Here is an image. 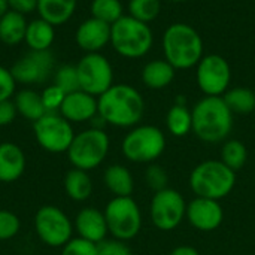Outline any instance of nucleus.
<instances>
[{
  "label": "nucleus",
  "instance_id": "1",
  "mask_svg": "<svg viewBox=\"0 0 255 255\" xmlns=\"http://www.w3.org/2000/svg\"><path fill=\"white\" fill-rule=\"evenodd\" d=\"M145 112L142 94L131 85L114 84L97 97L99 117L114 127H136Z\"/></svg>",
  "mask_w": 255,
  "mask_h": 255
},
{
  "label": "nucleus",
  "instance_id": "2",
  "mask_svg": "<svg viewBox=\"0 0 255 255\" xmlns=\"http://www.w3.org/2000/svg\"><path fill=\"white\" fill-rule=\"evenodd\" d=\"M161 46L164 60L176 70L196 67L205 55L200 33L187 22L170 24L163 33Z\"/></svg>",
  "mask_w": 255,
  "mask_h": 255
},
{
  "label": "nucleus",
  "instance_id": "3",
  "mask_svg": "<svg viewBox=\"0 0 255 255\" xmlns=\"http://www.w3.org/2000/svg\"><path fill=\"white\" fill-rule=\"evenodd\" d=\"M193 131L208 143H218L229 137L233 128V112L223 97L205 96L191 109Z\"/></svg>",
  "mask_w": 255,
  "mask_h": 255
},
{
  "label": "nucleus",
  "instance_id": "4",
  "mask_svg": "<svg viewBox=\"0 0 255 255\" xmlns=\"http://www.w3.org/2000/svg\"><path fill=\"white\" fill-rule=\"evenodd\" d=\"M111 45L124 58H142L152 49L154 33L149 24L124 15L111 25Z\"/></svg>",
  "mask_w": 255,
  "mask_h": 255
},
{
  "label": "nucleus",
  "instance_id": "5",
  "mask_svg": "<svg viewBox=\"0 0 255 255\" xmlns=\"http://www.w3.org/2000/svg\"><path fill=\"white\" fill-rule=\"evenodd\" d=\"M236 173L221 160H206L197 164L190 175V187L197 197L221 200L232 193Z\"/></svg>",
  "mask_w": 255,
  "mask_h": 255
},
{
  "label": "nucleus",
  "instance_id": "6",
  "mask_svg": "<svg viewBox=\"0 0 255 255\" xmlns=\"http://www.w3.org/2000/svg\"><path fill=\"white\" fill-rule=\"evenodd\" d=\"M109 146L111 142L108 133L103 128L91 127L75 134L66 154L73 167L88 172L105 161Z\"/></svg>",
  "mask_w": 255,
  "mask_h": 255
},
{
  "label": "nucleus",
  "instance_id": "7",
  "mask_svg": "<svg viewBox=\"0 0 255 255\" xmlns=\"http://www.w3.org/2000/svg\"><path fill=\"white\" fill-rule=\"evenodd\" d=\"M121 149L133 163H152L164 152L166 137L155 126H136L123 139Z\"/></svg>",
  "mask_w": 255,
  "mask_h": 255
},
{
  "label": "nucleus",
  "instance_id": "8",
  "mask_svg": "<svg viewBox=\"0 0 255 255\" xmlns=\"http://www.w3.org/2000/svg\"><path fill=\"white\" fill-rule=\"evenodd\" d=\"M103 214L112 238L127 242L139 235L142 227V214L139 205L131 199V196L114 197L106 205Z\"/></svg>",
  "mask_w": 255,
  "mask_h": 255
},
{
  "label": "nucleus",
  "instance_id": "9",
  "mask_svg": "<svg viewBox=\"0 0 255 255\" xmlns=\"http://www.w3.org/2000/svg\"><path fill=\"white\" fill-rule=\"evenodd\" d=\"M34 232L42 244L51 248H63L73 236V223L64 211L54 205L37 209L33 220Z\"/></svg>",
  "mask_w": 255,
  "mask_h": 255
},
{
  "label": "nucleus",
  "instance_id": "10",
  "mask_svg": "<svg viewBox=\"0 0 255 255\" xmlns=\"http://www.w3.org/2000/svg\"><path fill=\"white\" fill-rule=\"evenodd\" d=\"M33 133L39 146L51 154L67 152L75 137L72 123L58 112H46L42 118L33 123Z\"/></svg>",
  "mask_w": 255,
  "mask_h": 255
},
{
  "label": "nucleus",
  "instance_id": "11",
  "mask_svg": "<svg viewBox=\"0 0 255 255\" xmlns=\"http://www.w3.org/2000/svg\"><path fill=\"white\" fill-rule=\"evenodd\" d=\"M79 88L94 97L102 96L114 85V69L111 61L100 52L85 54L76 64Z\"/></svg>",
  "mask_w": 255,
  "mask_h": 255
},
{
  "label": "nucleus",
  "instance_id": "12",
  "mask_svg": "<svg viewBox=\"0 0 255 255\" xmlns=\"http://www.w3.org/2000/svg\"><path fill=\"white\" fill-rule=\"evenodd\" d=\"M196 81L205 96L223 97L232 82L230 63L220 54H206L196 66Z\"/></svg>",
  "mask_w": 255,
  "mask_h": 255
},
{
  "label": "nucleus",
  "instance_id": "13",
  "mask_svg": "<svg viewBox=\"0 0 255 255\" xmlns=\"http://www.w3.org/2000/svg\"><path fill=\"white\" fill-rule=\"evenodd\" d=\"M149 214L151 221L157 229L170 232L182 223L187 214V203L179 191L173 188H164L154 194Z\"/></svg>",
  "mask_w": 255,
  "mask_h": 255
},
{
  "label": "nucleus",
  "instance_id": "14",
  "mask_svg": "<svg viewBox=\"0 0 255 255\" xmlns=\"http://www.w3.org/2000/svg\"><path fill=\"white\" fill-rule=\"evenodd\" d=\"M54 55L48 51H30L22 58L15 61L10 67V73L16 84L33 85L42 84L54 69Z\"/></svg>",
  "mask_w": 255,
  "mask_h": 255
},
{
  "label": "nucleus",
  "instance_id": "15",
  "mask_svg": "<svg viewBox=\"0 0 255 255\" xmlns=\"http://www.w3.org/2000/svg\"><path fill=\"white\" fill-rule=\"evenodd\" d=\"M187 220L200 232H212L218 229L224 220V212L218 200L196 197L187 205Z\"/></svg>",
  "mask_w": 255,
  "mask_h": 255
},
{
  "label": "nucleus",
  "instance_id": "16",
  "mask_svg": "<svg viewBox=\"0 0 255 255\" xmlns=\"http://www.w3.org/2000/svg\"><path fill=\"white\" fill-rule=\"evenodd\" d=\"M75 40L87 54L100 52L108 43H111V25L91 16L79 24L75 33Z\"/></svg>",
  "mask_w": 255,
  "mask_h": 255
},
{
  "label": "nucleus",
  "instance_id": "17",
  "mask_svg": "<svg viewBox=\"0 0 255 255\" xmlns=\"http://www.w3.org/2000/svg\"><path fill=\"white\" fill-rule=\"evenodd\" d=\"M73 229L78 238L85 239L93 244H100L102 241L106 239L109 233L105 214L96 208L81 209L75 217Z\"/></svg>",
  "mask_w": 255,
  "mask_h": 255
},
{
  "label": "nucleus",
  "instance_id": "18",
  "mask_svg": "<svg viewBox=\"0 0 255 255\" xmlns=\"http://www.w3.org/2000/svg\"><path fill=\"white\" fill-rule=\"evenodd\" d=\"M69 123H87L97 115V97L78 90L66 94L64 102L58 111Z\"/></svg>",
  "mask_w": 255,
  "mask_h": 255
},
{
  "label": "nucleus",
  "instance_id": "19",
  "mask_svg": "<svg viewBox=\"0 0 255 255\" xmlns=\"http://www.w3.org/2000/svg\"><path fill=\"white\" fill-rule=\"evenodd\" d=\"M25 170V154L12 142L0 143V182L10 184L18 181Z\"/></svg>",
  "mask_w": 255,
  "mask_h": 255
},
{
  "label": "nucleus",
  "instance_id": "20",
  "mask_svg": "<svg viewBox=\"0 0 255 255\" xmlns=\"http://www.w3.org/2000/svg\"><path fill=\"white\" fill-rule=\"evenodd\" d=\"M175 73H176V69L164 58L151 60L143 66L140 78L145 87L151 90H163L173 82Z\"/></svg>",
  "mask_w": 255,
  "mask_h": 255
},
{
  "label": "nucleus",
  "instance_id": "21",
  "mask_svg": "<svg viewBox=\"0 0 255 255\" xmlns=\"http://www.w3.org/2000/svg\"><path fill=\"white\" fill-rule=\"evenodd\" d=\"M76 4L78 0H37L36 10L39 12V18L55 27L63 25L73 16Z\"/></svg>",
  "mask_w": 255,
  "mask_h": 255
},
{
  "label": "nucleus",
  "instance_id": "22",
  "mask_svg": "<svg viewBox=\"0 0 255 255\" xmlns=\"http://www.w3.org/2000/svg\"><path fill=\"white\" fill-rule=\"evenodd\" d=\"M103 182L115 197H130L134 190V181L130 170L123 164H112L105 170Z\"/></svg>",
  "mask_w": 255,
  "mask_h": 255
},
{
  "label": "nucleus",
  "instance_id": "23",
  "mask_svg": "<svg viewBox=\"0 0 255 255\" xmlns=\"http://www.w3.org/2000/svg\"><path fill=\"white\" fill-rule=\"evenodd\" d=\"M55 30L54 25L48 21L37 18L27 24L24 42L28 45L31 51H48L49 46L54 43Z\"/></svg>",
  "mask_w": 255,
  "mask_h": 255
},
{
  "label": "nucleus",
  "instance_id": "24",
  "mask_svg": "<svg viewBox=\"0 0 255 255\" xmlns=\"http://www.w3.org/2000/svg\"><path fill=\"white\" fill-rule=\"evenodd\" d=\"M63 187L66 196L73 202H85L93 194V181L88 172L76 167L70 169L64 175Z\"/></svg>",
  "mask_w": 255,
  "mask_h": 255
},
{
  "label": "nucleus",
  "instance_id": "25",
  "mask_svg": "<svg viewBox=\"0 0 255 255\" xmlns=\"http://www.w3.org/2000/svg\"><path fill=\"white\" fill-rule=\"evenodd\" d=\"M27 24L25 15L9 9L3 16H0V40L9 46L21 43L25 37Z\"/></svg>",
  "mask_w": 255,
  "mask_h": 255
},
{
  "label": "nucleus",
  "instance_id": "26",
  "mask_svg": "<svg viewBox=\"0 0 255 255\" xmlns=\"http://www.w3.org/2000/svg\"><path fill=\"white\" fill-rule=\"evenodd\" d=\"M16 112L24 117L28 121L36 123L39 118H42L46 114V109L43 106L42 97L39 93H36L34 90H21L15 94L13 99Z\"/></svg>",
  "mask_w": 255,
  "mask_h": 255
},
{
  "label": "nucleus",
  "instance_id": "27",
  "mask_svg": "<svg viewBox=\"0 0 255 255\" xmlns=\"http://www.w3.org/2000/svg\"><path fill=\"white\" fill-rule=\"evenodd\" d=\"M166 126L169 131L176 137H182L193 131V114L185 106V103H175L169 109L166 117Z\"/></svg>",
  "mask_w": 255,
  "mask_h": 255
},
{
  "label": "nucleus",
  "instance_id": "28",
  "mask_svg": "<svg viewBox=\"0 0 255 255\" xmlns=\"http://www.w3.org/2000/svg\"><path fill=\"white\" fill-rule=\"evenodd\" d=\"M226 105L233 114L248 115L255 111V93L247 87L229 88L223 96Z\"/></svg>",
  "mask_w": 255,
  "mask_h": 255
},
{
  "label": "nucleus",
  "instance_id": "29",
  "mask_svg": "<svg viewBox=\"0 0 255 255\" xmlns=\"http://www.w3.org/2000/svg\"><path fill=\"white\" fill-rule=\"evenodd\" d=\"M90 10L93 18L100 19L109 25L124 16V7L121 0H93Z\"/></svg>",
  "mask_w": 255,
  "mask_h": 255
},
{
  "label": "nucleus",
  "instance_id": "30",
  "mask_svg": "<svg viewBox=\"0 0 255 255\" xmlns=\"http://www.w3.org/2000/svg\"><path fill=\"white\" fill-rule=\"evenodd\" d=\"M247 158H248V151H247V146L241 140L232 139L224 143L221 149V161L227 167L236 172L245 166Z\"/></svg>",
  "mask_w": 255,
  "mask_h": 255
},
{
  "label": "nucleus",
  "instance_id": "31",
  "mask_svg": "<svg viewBox=\"0 0 255 255\" xmlns=\"http://www.w3.org/2000/svg\"><path fill=\"white\" fill-rule=\"evenodd\" d=\"M161 1L163 0H128V15L149 24L161 13Z\"/></svg>",
  "mask_w": 255,
  "mask_h": 255
},
{
  "label": "nucleus",
  "instance_id": "32",
  "mask_svg": "<svg viewBox=\"0 0 255 255\" xmlns=\"http://www.w3.org/2000/svg\"><path fill=\"white\" fill-rule=\"evenodd\" d=\"M54 84L57 87H60L66 94H70L73 91L81 90L79 88V78H78L76 66H70V64L60 66L58 70L55 72Z\"/></svg>",
  "mask_w": 255,
  "mask_h": 255
},
{
  "label": "nucleus",
  "instance_id": "33",
  "mask_svg": "<svg viewBox=\"0 0 255 255\" xmlns=\"http://www.w3.org/2000/svg\"><path fill=\"white\" fill-rule=\"evenodd\" d=\"M21 229V221L18 215L10 211L0 209V241L13 239Z\"/></svg>",
  "mask_w": 255,
  "mask_h": 255
},
{
  "label": "nucleus",
  "instance_id": "34",
  "mask_svg": "<svg viewBox=\"0 0 255 255\" xmlns=\"http://www.w3.org/2000/svg\"><path fill=\"white\" fill-rule=\"evenodd\" d=\"M40 97H42V102H43L46 112H58L63 102H64L66 93L60 87L52 84L40 93Z\"/></svg>",
  "mask_w": 255,
  "mask_h": 255
},
{
  "label": "nucleus",
  "instance_id": "35",
  "mask_svg": "<svg viewBox=\"0 0 255 255\" xmlns=\"http://www.w3.org/2000/svg\"><path fill=\"white\" fill-rule=\"evenodd\" d=\"M61 255H99L97 244L88 242L81 238H72L61 248Z\"/></svg>",
  "mask_w": 255,
  "mask_h": 255
},
{
  "label": "nucleus",
  "instance_id": "36",
  "mask_svg": "<svg viewBox=\"0 0 255 255\" xmlns=\"http://www.w3.org/2000/svg\"><path fill=\"white\" fill-rule=\"evenodd\" d=\"M145 179L148 182V185L157 193L161 191L164 188H167V182H169V176L166 173V170L161 166L157 164H151L146 170Z\"/></svg>",
  "mask_w": 255,
  "mask_h": 255
},
{
  "label": "nucleus",
  "instance_id": "37",
  "mask_svg": "<svg viewBox=\"0 0 255 255\" xmlns=\"http://www.w3.org/2000/svg\"><path fill=\"white\" fill-rule=\"evenodd\" d=\"M97 254L99 255H131L130 248L124 241L120 239H105L97 244Z\"/></svg>",
  "mask_w": 255,
  "mask_h": 255
},
{
  "label": "nucleus",
  "instance_id": "38",
  "mask_svg": "<svg viewBox=\"0 0 255 255\" xmlns=\"http://www.w3.org/2000/svg\"><path fill=\"white\" fill-rule=\"evenodd\" d=\"M16 81L10 73V69L0 66V102L9 100L15 94Z\"/></svg>",
  "mask_w": 255,
  "mask_h": 255
},
{
  "label": "nucleus",
  "instance_id": "39",
  "mask_svg": "<svg viewBox=\"0 0 255 255\" xmlns=\"http://www.w3.org/2000/svg\"><path fill=\"white\" fill-rule=\"evenodd\" d=\"M16 115H18V112H16L13 100L9 99V100L0 102V127L9 126L10 123H13Z\"/></svg>",
  "mask_w": 255,
  "mask_h": 255
},
{
  "label": "nucleus",
  "instance_id": "40",
  "mask_svg": "<svg viewBox=\"0 0 255 255\" xmlns=\"http://www.w3.org/2000/svg\"><path fill=\"white\" fill-rule=\"evenodd\" d=\"M9 9L21 15L31 13L37 9V0H7Z\"/></svg>",
  "mask_w": 255,
  "mask_h": 255
},
{
  "label": "nucleus",
  "instance_id": "41",
  "mask_svg": "<svg viewBox=\"0 0 255 255\" xmlns=\"http://www.w3.org/2000/svg\"><path fill=\"white\" fill-rule=\"evenodd\" d=\"M169 255H200L199 251L193 247H178Z\"/></svg>",
  "mask_w": 255,
  "mask_h": 255
},
{
  "label": "nucleus",
  "instance_id": "42",
  "mask_svg": "<svg viewBox=\"0 0 255 255\" xmlns=\"http://www.w3.org/2000/svg\"><path fill=\"white\" fill-rule=\"evenodd\" d=\"M7 10H9L7 0H0V16H3Z\"/></svg>",
  "mask_w": 255,
  "mask_h": 255
},
{
  "label": "nucleus",
  "instance_id": "43",
  "mask_svg": "<svg viewBox=\"0 0 255 255\" xmlns=\"http://www.w3.org/2000/svg\"><path fill=\"white\" fill-rule=\"evenodd\" d=\"M166 1H172V3H182V1H188V0H166Z\"/></svg>",
  "mask_w": 255,
  "mask_h": 255
}]
</instances>
